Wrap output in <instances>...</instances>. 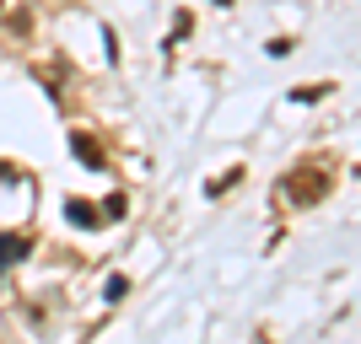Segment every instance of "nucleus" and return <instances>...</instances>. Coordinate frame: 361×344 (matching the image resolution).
<instances>
[{"mask_svg": "<svg viewBox=\"0 0 361 344\" xmlns=\"http://www.w3.org/2000/svg\"><path fill=\"white\" fill-rule=\"evenodd\" d=\"M124 291H130V285H124V274H114V280H108V301H124Z\"/></svg>", "mask_w": 361, "mask_h": 344, "instance_id": "423d86ee", "label": "nucleus"}, {"mask_svg": "<svg viewBox=\"0 0 361 344\" xmlns=\"http://www.w3.org/2000/svg\"><path fill=\"white\" fill-rule=\"evenodd\" d=\"M22 253H27V242H22V237H0V269H6V264H16Z\"/></svg>", "mask_w": 361, "mask_h": 344, "instance_id": "20e7f679", "label": "nucleus"}, {"mask_svg": "<svg viewBox=\"0 0 361 344\" xmlns=\"http://www.w3.org/2000/svg\"><path fill=\"white\" fill-rule=\"evenodd\" d=\"M124 210H130V205H124V194H114V199H108V205H103V221H119Z\"/></svg>", "mask_w": 361, "mask_h": 344, "instance_id": "39448f33", "label": "nucleus"}, {"mask_svg": "<svg viewBox=\"0 0 361 344\" xmlns=\"http://www.w3.org/2000/svg\"><path fill=\"white\" fill-rule=\"evenodd\" d=\"M0 11H6V0H0Z\"/></svg>", "mask_w": 361, "mask_h": 344, "instance_id": "0eeeda50", "label": "nucleus"}, {"mask_svg": "<svg viewBox=\"0 0 361 344\" xmlns=\"http://www.w3.org/2000/svg\"><path fill=\"white\" fill-rule=\"evenodd\" d=\"M329 189H334V167L329 162H307V167H297L286 178V199L297 210H307V205H318V199H329Z\"/></svg>", "mask_w": 361, "mask_h": 344, "instance_id": "f257e3e1", "label": "nucleus"}, {"mask_svg": "<svg viewBox=\"0 0 361 344\" xmlns=\"http://www.w3.org/2000/svg\"><path fill=\"white\" fill-rule=\"evenodd\" d=\"M71 151H75V156H81V162L92 167V172H103V146H97L92 135H81V129H75V135H71Z\"/></svg>", "mask_w": 361, "mask_h": 344, "instance_id": "f03ea898", "label": "nucleus"}, {"mask_svg": "<svg viewBox=\"0 0 361 344\" xmlns=\"http://www.w3.org/2000/svg\"><path fill=\"white\" fill-rule=\"evenodd\" d=\"M65 215H71L75 226H97V221H103V215H97V205H87V199H71V205H65Z\"/></svg>", "mask_w": 361, "mask_h": 344, "instance_id": "7ed1b4c3", "label": "nucleus"}]
</instances>
